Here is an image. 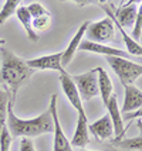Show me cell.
I'll return each mask as SVG.
<instances>
[{
    "instance_id": "obj_13",
    "label": "cell",
    "mask_w": 142,
    "mask_h": 151,
    "mask_svg": "<svg viewBox=\"0 0 142 151\" xmlns=\"http://www.w3.org/2000/svg\"><path fill=\"white\" fill-rule=\"evenodd\" d=\"M88 26H90V21L82 23L81 26H80V28L77 30V33L74 34V37L71 38V41L68 42L66 51H63V58H61V65L63 66H67L68 64L73 61L75 51L78 50V47H80V44H81V41L84 40V35H85V31H87Z\"/></svg>"
},
{
    "instance_id": "obj_10",
    "label": "cell",
    "mask_w": 142,
    "mask_h": 151,
    "mask_svg": "<svg viewBox=\"0 0 142 151\" xmlns=\"http://www.w3.org/2000/svg\"><path fill=\"white\" fill-rule=\"evenodd\" d=\"M78 50L87 51V52L101 54V55H105V57H121V58H128V59L131 58V55L127 51H122V50L105 45V44H97V42L88 41V40H82Z\"/></svg>"
},
{
    "instance_id": "obj_26",
    "label": "cell",
    "mask_w": 142,
    "mask_h": 151,
    "mask_svg": "<svg viewBox=\"0 0 142 151\" xmlns=\"http://www.w3.org/2000/svg\"><path fill=\"white\" fill-rule=\"evenodd\" d=\"M20 151H36L33 141L28 137H21L20 140Z\"/></svg>"
},
{
    "instance_id": "obj_17",
    "label": "cell",
    "mask_w": 142,
    "mask_h": 151,
    "mask_svg": "<svg viewBox=\"0 0 142 151\" xmlns=\"http://www.w3.org/2000/svg\"><path fill=\"white\" fill-rule=\"evenodd\" d=\"M97 72H98V93H100L102 103L105 106L108 103L109 98L114 95V85H112V81L104 68L98 66Z\"/></svg>"
},
{
    "instance_id": "obj_15",
    "label": "cell",
    "mask_w": 142,
    "mask_h": 151,
    "mask_svg": "<svg viewBox=\"0 0 142 151\" xmlns=\"http://www.w3.org/2000/svg\"><path fill=\"white\" fill-rule=\"evenodd\" d=\"M88 120H87V114L81 113L78 114L77 119V127H75V133L73 136V140L70 141L71 145L78 147V148H84L85 145L90 143V134H88Z\"/></svg>"
},
{
    "instance_id": "obj_2",
    "label": "cell",
    "mask_w": 142,
    "mask_h": 151,
    "mask_svg": "<svg viewBox=\"0 0 142 151\" xmlns=\"http://www.w3.org/2000/svg\"><path fill=\"white\" fill-rule=\"evenodd\" d=\"M7 129L12 137H37L46 133H53V117L50 109L43 112L40 116L30 120L17 117L13 112V103L7 107Z\"/></svg>"
},
{
    "instance_id": "obj_30",
    "label": "cell",
    "mask_w": 142,
    "mask_h": 151,
    "mask_svg": "<svg viewBox=\"0 0 142 151\" xmlns=\"http://www.w3.org/2000/svg\"><path fill=\"white\" fill-rule=\"evenodd\" d=\"M141 1L142 0H128V1H127V4H139ZM124 6H125V4H124Z\"/></svg>"
},
{
    "instance_id": "obj_7",
    "label": "cell",
    "mask_w": 142,
    "mask_h": 151,
    "mask_svg": "<svg viewBox=\"0 0 142 151\" xmlns=\"http://www.w3.org/2000/svg\"><path fill=\"white\" fill-rule=\"evenodd\" d=\"M61 58H63V51L55 54H48V55H43V57H37L30 61H26L27 65L37 71V69H47V71H57L60 73L67 72L64 69V66L61 65Z\"/></svg>"
},
{
    "instance_id": "obj_6",
    "label": "cell",
    "mask_w": 142,
    "mask_h": 151,
    "mask_svg": "<svg viewBox=\"0 0 142 151\" xmlns=\"http://www.w3.org/2000/svg\"><path fill=\"white\" fill-rule=\"evenodd\" d=\"M50 113L53 117V134H54V145H53V151H74L73 145L68 141L67 136L64 134L63 129H61L60 120H58V110H57V95L51 96L50 100Z\"/></svg>"
},
{
    "instance_id": "obj_22",
    "label": "cell",
    "mask_w": 142,
    "mask_h": 151,
    "mask_svg": "<svg viewBox=\"0 0 142 151\" xmlns=\"http://www.w3.org/2000/svg\"><path fill=\"white\" fill-rule=\"evenodd\" d=\"M141 35H142V1L138 6L135 23H134V28H132V38L138 41V40H141Z\"/></svg>"
},
{
    "instance_id": "obj_1",
    "label": "cell",
    "mask_w": 142,
    "mask_h": 151,
    "mask_svg": "<svg viewBox=\"0 0 142 151\" xmlns=\"http://www.w3.org/2000/svg\"><path fill=\"white\" fill-rule=\"evenodd\" d=\"M1 57V68H0V83L10 92L12 102L14 105V99L21 86L33 76L34 69L27 65V62L20 57H17L6 47L0 48Z\"/></svg>"
},
{
    "instance_id": "obj_25",
    "label": "cell",
    "mask_w": 142,
    "mask_h": 151,
    "mask_svg": "<svg viewBox=\"0 0 142 151\" xmlns=\"http://www.w3.org/2000/svg\"><path fill=\"white\" fill-rule=\"evenodd\" d=\"M51 23V17L50 16H41V17H37V19L31 20V26H33L34 31H43L46 30Z\"/></svg>"
},
{
    "instance_id": "obj_34",
    "label": "cell",
    "mask_w": 142,
    "mask_h": 151,
    "mask_svg": "<svg viewBox=\"0 0 142 151\" xmlns=\"http://www.w3.org/2000/svg\"><path fill=\"white\" fill-rule=\"evenodd\" d=\"M82 151H92V150H82Z\"/></svg>"
},
{
    "instance_id": "obj_23",
    "label": "cell",
    "mask_w": 142,
    "mask_h": 151,
    "mask_svg": "<svg viewBox=\"0 0 142 151\" xmlns=\"http://www.w3.org/2000/svg\"><path fill=\"white\" fill-rule=\"evenodd\" d=\"M26 7H27V10H28V13H30V16H31V19H37V17H41V16H50L48 10L43 6L41 3L34 1V3H30V4Z\"/></svg>"
},
{
    "instance_id": "obj_33",
    "label": "cell",
    "mask_w": 142,
    "mask_h": 151,
    "mask_svg": "<svg viewBox=\"0 0 142 151\" xmlns=\"http://www.w3.org/2000/svg\"><path fill=\"white\" fill-rule=\"evenodd\" d=\"M4 44H6V41H4V40H1V38H0V48H1V47H4Z\"/></svg>"
},
{
    "instance_id": "obj_16",
    "label": "cell",
    "mask_w": 142,
    "mask_h": 151,
    "mask_svg": "<svg viewBox=\"0 0 142 151\" xmlns=\"http://www.w3.org/2000/svg\"><path fill=\"white\" fill-rule=\"evenodd\" d=\"M136 12H138L136 4H125V6H121L119 9L115 10L114 17L117 20V23L121 27L131 28L134 26V23H135Z\"/></svg>"
},
{
    "instance_id": "obj_18",
    "label": "cell",
    "mask_w": 142,
    "mask_h": 151,
    "mask_svg": "<svg viewBox=\"0 0 142 151\" xmlns=\"http://www.w3.org/2000/svg\"><path fill=\"white\" fill-rule=\"evenodd\" d=\"M16 16H17V19L20 20L21 26L24 27V30H26V34H27V37L31 41H37L39 40V34L34 31L33 26H31V16H30V13H28L27 7L26 6H20L17 10H16Z\"/></svg>"
},
{
    "instance_id": "obj_20",
    "label": "cell",
    "mask_w": 142,
    "mask_h": 151,
    "mask_svg": "<svg viewBox=\"0 0 142 151\" xmlns=\"http://www.w3.org/2000/svg\"><path fill=\"white\" fill-rule=\"evenodd\" d=\"M115 148L119 150H129V151H142V136L132 138H121V140H114Z\"/></svg>"
},
{
    "instance_id": "obj_11",
    "label": "cell",
    "mask_w": 142,
    "mask_h": 151,
    "mask_svg": "<svg viewBox=\"0 0 142 151\" xmlns=\"http://www.w3.org/2000/svg\"><path fill=\"white\" fill-rule=\"evenodd\" d=\"M107 110H108V116L112 122V126H114V136L115 140H121L124 133H125V129H124V119H122V113L119 110V106H118V100H117V96L112 95L109 98L108 103L105 105Z\"/></svg>"
},
{
    "instance_id": "obj_8",
    "label": "cell",
    "mask_w": 142,
    "mask_h": 151,
    "mask_svg": "<svg viewBox=\"0 0 142 151\" xmlns=\"http://www.w3.org/2000/svg\"><path fill=\"white\" fill-rule=\"evenodd\" d=\"M60 83H61V88H63V92L66 95V98L68 99V102L71 103V106L77 110V113H78V114L85 113L81 96H80V93L77 91V86H75L74 81L71 78V75L68 72L61 73L60 75Z\"/></svg>"
},
{
    "instance_id": "obj_9",
    "label": "cell",
    "mask_w": 142,
    "mask_h": 151,
    "mask_svg": "<svg viewBox=\"0 0 142 151\" xmlns=\"http://www.w3.org/2000/svg\"><path fill=\"white\" fill-rule=\"evenodd\" d=\"M101 7H102V10L105 12V14H107L109 19L114 21L115 27L119 30L122 38H124V42H125V47H127V52H128L131 57H132V55H134V57H142V45L138 42V41H135V40L132 38V37L125 31V28H124V27H121L118 23H117V20H115V17H114V13H112V6H105V4H101Z\"/></svg>"
},
{
    "instance_id": "obj_28",
    "label": "cell",
    "mask_w": 142,
    "mask_h": 151,
    "mask_svg": "<svg viewBox=\"0 0 142 151\" xmlns=\"http://www.w3.org/2000/svg\"><path fill=\"white\" fill-rule=\"evenodd\" d=\"M73 1H75L77 4L80 7L85 6V4H91V3H95V0H73Z\"/></svg>"
},
{
    "instance_id": "obj_5",
    "label": "cell",
    "mask_w": 142,
    "mask_h": 151,
    "mask_svg": "<svg viewBox=\"0 0 142 151\" xmlns=\"http://www.w3.org/2000/svg\"><path fill=\"white\" fill-rule=\"evenodd\" d=\"M71 78H73L75 86H77V91L80 93L82 102L91 100L98 95V72H97V68L88 71V72L80 73V75H73Z\"/></svg>"
},
{
    "instance_id": "obj_21",
    "label": "cell",
    "mask_w": 142,
    "mask_h": 151,
    "mask_svg": "<svg viewBox=\"0 0 142 151\" xmlns=\"http://www.w3.org/2000/svg\"><path fill=\"white\" fill-rule=\"evenodd\" d=\"M21 0H6L3 7L0 9V26L6 21L10 16L16 14V10L20 7Z\"/></svg>"
},
{
    "instance_id": "obj_32",
    "label": "cell",
    "mask_w": 142,
    "mask_h": 151,
    "mask_svg": "<svg viewBox=\"0 0 142 151\" xmlns=\"http://www.w3.org/2000/svg\"><path fill=\"white\" fill-rule=\"evenodd\" d=\"M95 3H100V4H105L107 0H95Z\"/></svg>"
},
{
    "instance_id": "obj_29",
    "label": "cell",
    "mask_w": 142,
    "mask_h": 151,
    "mask_svg": "<svg viewBox=\"0 0 142 151\" xmlns=\"http://www.w3.org/2000/svg\"><path fill=\"white\" fill-rule=\"evenodd\" d=\"M136 127H138V130H139V136H142V120H138V122H136Z\"/></svg>"
},
{
    "instance_id": "obj_12",
    "label": "cell",
    "mask_w": 142,
    "mask_h": 151,
    "mask_svg": "<svg viewBox=\"0 0 142 151\" xmlns=\"http://www.w3.org/2000/svg\"><path fill=\"white\" fill-rule=\"evenodd\" d=\"M125 89V98H124V105L121 107V113H131L135 112L142 107V91L138 89L134 85L124 86Z\"/></svg>"
},
{
    "instance_id": "obj_31",
    "label": "cell",
    "mask_w": 142,
    "mask_h": 151,
    "mask_svg": "<svg viewBox=\"0 0 142 151\" xmlns=\"http://www.w3.org/2000/svg\"><path fill=\"white\" fill-rule=\"evenodd\" d=\"M109 151H129V150H119V148H115V147H109Z\"/></svg>"
},
{
    "instance_id": "obj_19",
    "label": "cell",
    "mask_w": 142,
    "mask_h": 151,
    "mask_svg": "<svg viewBox=\"0 0 142 151\" xmlns=\"http://www.w3.org/2000/svg\"><path fill=\"white\" fill-rule=\"evenodd\" d=\"M10 102H12L10 92L0 83V133L3 130V127L6 126L7 107H9V103H10ZM12 103H13V102H12Z\"/></svg>"
},
{
    "instance_id": "obj_24",
    "label": "cell",
    "mask_w": 142,
    "mask_h": 151,
    "mask_svg": "<svg viewBox=\"0 0 142 151\" xmlns=\"http://www.w3.org/2000/svg\"><path fill=\"white\" fill-rule=\"evenodd\" d=\"M12 136L9 133V129L7 126L3 127V130L0 133V151H10V147H12Z\"/></svg>"
},
{
    "instance_id": "obj_14",
    "label": "cell",
    "mask_w": 142,
    "mask_h": 151,
    "mask_svg": "<svg viewBox=\"0 0 142 151\" xmlns=\"http://www.w3.org/2000/svg\"><path fill=\"white\" fill-rule=\"evenodd\" d=\"M88 132L92 133L100 141L112 138L114 137V126H112V122H111L109 116L105 114L100 120L94 122L92 124H88Z\"/></svg>"
},
{
    "instance_id": "obj_4",
    "label": "cell",
    "mask_w": 142,
    "mask_h": 151,
    "mask_svg": "<svg viewBox=\"0 0 142 151\" xmlns=\"http://www.w3.org/2000/svg\"><path fill=\"white\" fill-rule=\"evenodd\" d=\"M87 40L92 41L97 44H108L111 41H114L115 37V24L114 21L109 19L108 16L105 19L100 20L97 23H90L87 31Z\"/></svg>"
},
{
    "instance_id": "obj_3",
    "label": "cell",
    "mask_w": 142,
    "mask_h": 151,
    "mask_svg": "<svg viewBox=\"0 0 142 151\" xmlns=\"http://www.w3.org/2000/svg\"><path fill=\"white\" fill-rule=\"evenodd\" d=\"M107 62L114 69L124 86L134 85L136 79L142 76V64L134 62L132 59L121 57H107Z\"/></svg>"
},
{
    "instance_id": "obj_27",
    "label": "cell",
    "mask_w": 142,
    "mask_h": 151,
    "mask_svg": "<svg viewBox=\"0 0 142 151\" xmlns=\"http://www.w3.org/2000/svg\"><path fill=\"white\" fill-rule=\"evenodd\" d=\"M138 117H142V107L141 109H138L135 112H131V113H125V114H122V119H127V120H132V119H138Z\"/></svg>"
}]
</instances>
